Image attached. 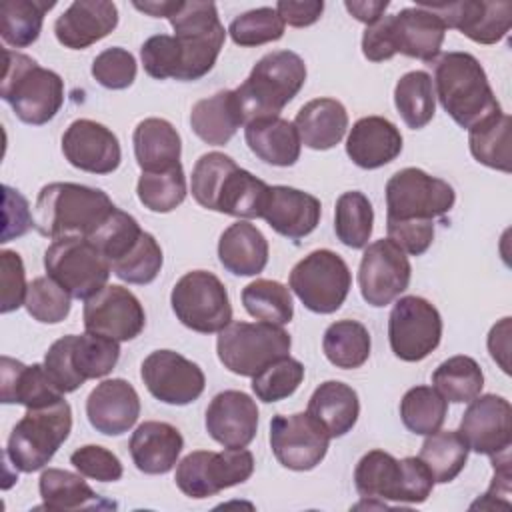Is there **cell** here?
<instances>
[{
    "label": "cell",
    "mask_w": 512,
    "mask_h": 512,
    "mask_svg": "<svg viewBox=\"0 0 512 512\" xmlns=\"http://www.w3.org/2000/svg\"><path fill=\"white\" fill-rule=\"evenodd\" d=\"M190 188L202 208L244 220L262 216L270 190L224 152H206L196 160Z\"/></svg>",
    "instance_id": "1"
},
{
    "label": "cell",
    "mask_w": 512,
    "mask_h": 512,
    "mask_svg": "<svg viewBox=\"0 0 512 512\" xmlns=\"http://www.w3.org/2000/svg\"><path fill=\"white\" fill-rule=\"evenodd\" d=\"M432 82L440 106L466 130L502 112L482 64L468 52L442 54Z\"/></svg>",
    "instance_id": "2"
},
{
    "label": "cell",
    "mask_w": 512,
    "mask_h": 512,
    "mask_svg": "<svg viewBox=\"0 0 512 512\" xmlns=\"http://www.w3.org/2000/svg\"><path fill=\"white\" fill-rule=\"evenodd\" d=\"M116 206L100 188L74 182L46 184L34 204V228L52 240L88 238Z\"/></svg>",
    "instance_id": "3"
},
{
    "label": "cell",
    "mask_w": 512,
    "mask_h": 512,
    "mask_svg": "<svg viewBox=\"0 0 512 512\" xmlns=\"http://www.w3.org/2000/svg\"><path fill=\"white\" fill-rule=\"evenodd\" d=\"M446 26L422 6L402 8L396 14L382 16L362 34V54L370 62H384L398 52L422 62H434L444 42Z\"/></svg>",
    "instance_id": "4"
},
{
    "label": "cell",
    "mask_w": 512,
    "mask_h": 512,
    "mask_svg": "<svg viewBox=\"0 0 512 512\" xmlns=\"http://www.w3.org/2000/svg\"><path fill=\"white\" fill-rule=\"evenodd\" d=\"M306 82V64L292 50H274L264 54L248 78L234 88L244 124L280 116L282 108L294 100Z\"/></svg>",
    "instance_id": "5"
},
{
    "label": "cell",
    "mask_w": 512,
    "mask_h": 512,
    "mask_svg": "<svg viewBox=\"0 0 512 512\" xmlns=\"http://www.w3.org/2000/svg\"><path fill=\"white\" fill-rule=\"evenodd\" d=\"M0 96L24 124L42 126L64 104V80L54 70L42 68L28 54L4 48Z\"/></svg>",
    "instance_id": "6"
},
{
    "label": "cell",
    "mask_w": 512,
    "mask_h": 512,
    "mask_svg": "<svg viewBox=\"0 0 512 512\" xmlns=\"http://www.w3.org/2000/svg\"><path fill=\"white\" fill-rule=\"evenodd\" d=\"M434 478L418 456L396 460L384 450L366 452L354 470V486L362 498L422 504L434 488Z\"/></svg>",
    "instance_id": "7"
},
{
    "label": "cell",
    "mask_w": 512,
    "mask_h": 512,
    "mask_svg": "<svg viewBox=\"0 0 512 512\" xmlns=\"http://www.w3.org/2000/svg\"><path fill=\"white\" fill-rule=\"evenodd\" d=\"M72 430V408L62 398L40 408H26L8 436L6 460L20 472L42 470Z\"/></svg>",
    "instance_id": "8"
},
{
    "label": "cell",
    "mask_w": 512,
    "mask_h": 512,
    "mask_svg": "<svg viewBox=\"0 0 512 512\" xmlns=\"http://www.w3.org/2000/svg\"><path fill=\"white\" fill-rule=\"evenodd\" d=\"M168 20L174 28L180 52L178 80L192 82L206 76L214 68L226 40V30L218 18L216 4L180 0Z\"/></svg>",
    "instance_id": "9"
},
{
    "label": "cell",
    "mask_w": 512,
    "mask_h": 512,
    "mask_svg": "<svg viewBox=\"0 0 512 512\" xmlns=\"http://www.w3.org/2000/svg\"><path fill=\"white\" fill-rule=\"evenodd\" d=\"M120 358L116 340L84 332L58 338L44 356V368L62 394L78 390L86 380L112 372Z\"/></svg>",
    "instance_id": "10"
},
{
    "label": "cell",
    "mask_w": 512,
    "mask_h": 512,
    "mask_svg": "<svg viewBox=\"0 0 512 512\" xmlns=\"http://www.w3.org/2000/svg\"><path fill=\"white\" fill-rule=\"evenodd\" d=\"M290 334L270 322H230L218 332L216 352L224 368L238 376H256L272 362L290 356Z\"/></svg>",
    "instance_id": "11"
},
{
    "label": "cell",
    "mask_w": 512,
    "mask_h": 512,
    "mask_svg": "<svg viewBox=\"0 0 512 512\" xmlns=\"http://www.w3.org/2000/svg\"><path fill=\"white\" fill-rule=\"evenodd\" d=\"M46 274L72 298L88 300L100 292L112 272L110 262L84 236L54 240L44 252Z\"/></svg>",
    "instance_id": "12"
},
{
    "label": "cell",
    "mask_w": 512,
    "mask_h": 512,
    "mask_svg": "<svg viewBox=\"0 0 512 512\" xmlns=\"http://www.w3.org/2000/svg\"><path fill=\"white\" fill-rule=\"evenodd\" d=\"M288 284L310 312L332 314L344 304L352 274L340 254L320 248L294 264Z\"/></svg>",
    "instance_id": "13"
},
{
    "label": "cell",
    "mask_w": 512,
    "mask_h": 512,
    "mask_svg": "<svg viewBox=\"0 0 512 512\" xmlns=\"http://www.w3.org/2000/svg\"><path fill=\"white\" fill-rule=\"evenodd\" d=\"M176 318L190 330L214 334L232 322V306L222 280L208 270L186 272L172 288Z\"/></svg>",
    "instance_id": "14"
},
{
    "label": "cell",
    "mask_w": 512,
    "mask_h": 512,
    "mask_svg": "<svg viewBox=\"0 0 512 512\" xmlns=\"http://www.w3.org/2000/svg\"><path fill=\"white\" fill-rule=\"evenodd\" d=\"M252 472L254 456L246 448H226L222 452L194 450L178 462L174 480L182 494L202 500L246 482Z\"/></svg>",
    "instance_id": "15"
},
{
    "label": "cell",
    "mask_w": 512,
    "mask_h": 512,
    "mask_svg": "<svg viewBox=\"0 0 512 512\" xmlns=\"http://www.w3.org/2000/svg\"><path fill=\"white\" fill-rule=\"evenodd\" d=\"M454 202V188L420 168H402L386 182V220L442 218Z\"/></svg>",
    "instance_id": "16"
},
{
    "label": "cell",
    "mask_w": 512,
    "mask_h": 512,
    "mask_svg": "<svg viewBox=\"0 0 512 512\" xmlns=\"http://www.w3.org/2000/svg\"><path fill=\"white\" fill-rule=\"evenodd\" d=\"M442 338V316L422 296H402L388 318V340L396 358L420 362L432 354Z\"/></svg>",
    "instance_id": "17"
},
{
    "label": "cell",
    "mask_w": 512,
    "mask_h": 512,
    "mask_svg": "<svg viewBox=\"0 0 512 512\" xmlns=\"http://www.w3.org/2000/svg\"><path fill=\"white\" fill-rule=\"evenodd\" d=\"M328 430L308 412L276 414L270 420V448L276 460L296 472L316 468L330 446Z\"/></svg>",
    "instance_id": "18"
},
{
    "label": "cell",
    "mask_w": 512,
    "mask_h": 512,
    "mask_svg": "<svg viewBox=\"0 0 512 512\" xmlns=\"http://www.w3.org/2000/svg\"><path fill=\"white\" fill-rule=\"evenodd\" d=\"M410 276L412 266L406 252H402L392 240L382 238L368 244L362 254L358 288L370 306L382 308L408 288Z\"/></svg>",
    "instance_id": "19"
},
{
    "label": "cell",
    "mask_w": 512,
    "mask_h": 512,
    "mask_svg": "<svg viewBox=\"0 0 512 512\" xmlns=\"http://www.w3.org/2000/svg\"><path fill=\"white\" fill-rule=\"evenodd\" d=\"M148 392L172 406H186L200 398L206 386L202 368L174 350H154L140 366Z\"/></svg>",
    "instance_id": "20"
},
{
    "label": "cell",
    "mask_w": 512,
    "mask_h": 512,
    "mask_svg": "<svg viewBox=\"0 0 512 512\" xmlns=\"http://www.w3.org/2000/svg\"><path fill=\"white\" fill-rule=\"evenodd\" d=\"M418 6L434 12L446 28H454L472 42L496 44L512 24V4L506 0H460V2H418Z\"/></svg>",
    "instance_id": "21"
},
{
    "label": "cell",
    "mask_w": 512,
    "mask_h": 512,
    "mask_svg": "<svg viewBox=\"0 0 512 512\" xmlns=\"http://www.w3.org/2000/svg\"><path fill=\"white\" fill-rule=\"evenodd\" d=\"M86 332L112 338L116 342L134 340L146 324V314L140 300L124 286H104L84 304Z\"/></svg>",
    "instance_id": "22"
},
{
    "label": "cell",
    "mask_w": 512,
    "mask_h": 512,
    "mask_svg": "<svg viewBox=\"0 0 512 512\" xmlns=\"http://www.w3.org/2000/svg\"><path fill=\"white\" fill-rule=\"evenodd\" d=\"M460 436L468 448L484 456H500L510 452L512 442V406L504 396L482 394L470 400L462 420Z\"/></svg>",
    "instance_id": "23"
},
{
    "label": "cell",
    "mask_w": 512,
    "mask_h": 512,
    "mask_svg": "<svg viewBox=\"0 0 512 512\" xmlns=\"http://www.w3.org/2000/svg\"><path fill=\"white\" fill-rule=\"evenodd\" d=\"M62 154L74 168L90 174H110L122 160L118 136L104 124L88 118H78L66 128Z\"/></svg>",
    "instance_id": "24"
},
{
    "label": "cell",
    "mask_w": 512,
    "mask_h": 512,
    "mask_svg": "<svg viewBox=\"0 0 512 512\" xmlns=\"http://www.w3.org/2000/svg\"><path fill=\"white\" fill-rule=\"evenodd\" d=\"M204 422L224 448H246L258 432V406L246 392L224 390L210 400Z\"/></svg>",
    "instance_id": "25"
},
{
    "label": "cell",
    "mask_w": 512,
    "mask_h": 512,
    "mask_svg": "<svg viewBox=\"0 0 512 512\" xmlns=\"http://www.w3.org/2000/svg\"><path fill=\"white\" fill-rule=\"evenodd\" d=\"M86 416L100 434L120 436L128 432L140 416L138 392L124 378L102 380L86 398Z\"/></svg>",
    "instance_id": "26"
},
{
    "label": "cell",
    "mask_w": 512,
    "mask_h": 512,
    "mask_svg": "<svg viewBox=\"0 0 512 512\" xmlns=\"http://www.w3.org/2000/svg\"><path fill=\"white\" fill-rule=\"evenodd\" d=\"M118 26V8L110 0H76L54 22L56 40L70 50H84Z\"/></svg>",
    "instance_id": "27"
},
{
    "label": "cell",
    "mask_w": 512,
    "mask_h": 512,
    "mask_svg": "<svg viewBox=\"0 0 512 512\" xmlns=\"http://www.w3.org/2000/svg\"><path fill=\"white\" fill-rule=\"evenodd\" d=\"M320 200L292 186H270L262 216L268 226L288 240L308 236L320 222Z\"/></svg>",
    "instance_id": "28"
},
{
    "label": "cell",
    "mask_w": 512,
    "mask_h": 512,
    "mask_svg": "<svg viewBox=\"0 0 512 512\" xmlns=\"http://www.w3.org/2000/svg\"><path fill=\"white\" fill-rule=\"evenodd\" d=\"M402 152V134L394 122L382 116H364L350 128L346 138L348 158L364 170L390 164Z\"/></svg>",
    "instance_id": "29"
},
{
    "label": "cell",
    "mask_w": 512,
    "mask_h": 512,
    "mask_svg": "<svg viewBox=\"0 0 512 512\" xmlns=\"http://www.w3.org/2000/svg\"><path fill=\"white\" fill-rule=\"evenodd\" d=\"M0 400L4 404H22L40 408L64 398L48 376L44 364H22L10 356L0 358Z\"/></svg>",
    "instance_id": "30"
},
{
    "label": "cell",
    "mask_w": 512,
    "mask_h": 512,
    "mask_svg": "<svg viewBox=\"0 0 512 512\" xmlns=\"http://www.w3.org/2000/svg\"><path fill=\"white\" fill-rule=\"evenodd\" d=\"M128 448L140 472L166 474L176 466L184 438L180 430L168 422L146 420L132 432Z\"/></svg>",
    "instance_id": "31"
},
{
    "label": "cell",
    "mask_w": 512,
    "mask_h": 512,
    "mask_svg": "<svg viewBox=\"0 0 512 512\" xmlns=\"http://www.w3.org/2000/svg\"><path fill=\"white\" fill-rule=\"evenodd\" d=\"M244 138L252 154L272 166H294L300 158V136L294 122L280 116L258 118L244 124Z\"/></svg>",
    "instance_id": "32"
},
{
    "label": "cell",
    "mask_w": 512,
    "mask_h": 512,
    "mask_svg": "<svg viewBox=\"0 0 512 512\" xmlns=\"http://www.w3.org/2000/svg\"><path fill=\"white\" fill-rule=\"evenodd\" d=\"M218 260L234 276H256L268 264V240L254 224L238 220L220 234Z\"/></svg>",
    "instance_id": "33"
},
{
    "label": "cell",
    "mask_w": 512,
    "mask_h": 512,
    "mask_svg": "<svg viewBox=\"0 0 512 512\" xmlns=\"http://www.w3.org/2000/svg\"><path fill=\"white\" fill-rule=\"evenodd\" d=\"M294 126L306 148L330 150L346 134L348 112L336 98H314L298 110Z\"/></svg>",
    "instance_id": "34"
},
{
    "label": "cell",
    "mask_w": 512,
    "mask_h": 512,
    "mask_svg": "<svg viewBox=\"0 0 512 512\" xmlns=\"http://www.w3.org/2000/svg\"><path fill=\"white\" fill-rule=\"evenodd\" d=\"M134 156L142 172H164L180 164L182 140L164 118H144L132 134Z\"/></svg>",
    "instance_id": "35"
},
{
    "label": "cell",
    "mask_w": 512,
    "mask_h": 512,
    "mask_svg": "<svg viewBox=\"0 0 512 512\" xmlns=\"http://www.w3.org/2000/svg\"><path fill=\"white\" fill-rule=\"evenodd\" d=\"M244 124L234 90H220L198 100L190 112L192 132L206 144L224 146Z\"/></svg>",
    "instance_id": "36"
},
{
    "label": "cell",
    "mask_w": 512,
    "mask_h": 512,
    "mask_svg": "<svg viewBox=\"0 0 512 512\" xmlns=\"http://www.w3.org/2000/svg\"><path fill=\"white\" fill-rule=\"evenodd\" d=\"M306 412L328 430L330 438H340L354 428L360 400L352 386L340 380H326L312 392Z\"/></svg>",
    "instance_id": "37"
},
{
    "label": "cell",
    "mask_w": 512,
    "mask_h": 512,
    "mask_svg": "<svg viewBox=\"0 0 512 512\" xmlns=\"http://www.w3.org/2000/svg\"><path fill=\"white\" fill-rule=\"evenodd\" d=\"M38 490L42 496V506L48 510H82V508H116L114 502L98 496L82 478L62 468H48L40 474Z\"/></svg>",
    "instance_id": "38"
},
{
    "label": "cell",
    "mask_w": 512,
    "mask_h": 512,
    "mask_svg": "<svg viewBox=\"0 0 512 512\" xmlns=\"http://www.w3.org/2000/svg\"><path fill=\"white\" fill-rule=\"evenodd\" d=\"M370 332L358 320L332 322L322 338V350L330 364L342 370L360 368L370 356Z\"/></svg>",
    "instance_id": "39"
},
{
    "label": "cell",
    "mask_w": 512,
    "mask_h": 512,
    "mask_svg": "<svg viewBox=\"0 0 512 512\" xmlns=\"http://www.w3.org/2000/svg\"><path fill=\"white\" fill-rule=\"evenodd\" d=\"M56 6L54 0H6L0 6V36L6 46L26 48L42 32L44 14Z\"/></svg>",
    "instance_id": "40"
},
{
    "label": "cell",
    "mask_w": 512,
    "mask_h": 512,
    "mask_svg": "<svg viewBox=\"0 0 512 512\" xmlns=\"http://www.w3.org/2000/svg\"><path fill=\"white\" fill-rule=\"evenodd\" d=\"M394 104L408 128H424L434 118L436 110L432 76L424 70H412L400 76L394 86Z\"/></svg>",
    "instance_id": "41"
},
{
    "label": "cell",
    "mask_w": 512,
    "mask_h": 512,
    "mask_svg": "<svg viewBox=\"0 0 512 512\" xmlns=\"http://www.w3.org/2000/svg\"><path fill=\"white\" fill-rule=\"evenodd\" d=\"M468 452L470 448L458 430H436L422 442L418 458L426 464L434 482L448 484L462 472Z\"/></svg>",
    "instance_id": "42"
},
{
    "label": "cell",
    "mask_w": 512,
    "mask_h": 512,
    "mask_svg": "<svg viewBox=\"0 0 512 512\" xmlns=\"http://www.w3.org/2000/svg\"><path fill=\"white\" fill-rule=\"evenodd\" d=\"M510 128L512 120L500 112L468 130L472 156L494 170L510 172Z\"/></svg>",
    "instance_id": "43"
},
{
    "label": "cell",
    "mask_w": 512,
    "mask_h": 512,
    "mask_svg": "<svg viewBox=\"0 0 512 512\" xmlns=\"http://www.w3.org/2000/svg\"><path fill=\"white\" fill-rule=\"evenodd\" d=\"M432 384L448 402L462 404L480 396L484 374L474 358L458 354L438 364L432 372Z\"/></svg>",
    "instance_id": "44"
},
{
    "label": "cell",
    "mask_w": 512,
    "mask_h": 512,
    "mask_svg": "<svg viewBox=\"0 0 512 512\" xmlns=\"http://www.w3.org/2000/svg\"><path fill=\"white\" fill-rule=\"evenodd\" d=\"M374 210L366 194L358 190L344 192L334 208V232L348 248H366L372 236Z\"/></svg>",
    "instance_id": "45"
},
{
    "label": "cell",
    "mask_w": 512,
    "mask_h": 512,
    "mask_svg": "<svg viewBox=\"0 0 512 512\" xmlns=\"http://www.w3.org/2000/svg\"><path fill=\"white\" fill-rule=\"evenodd\" d=\"M448 414V400L434 386H414L400 400L402 424L420 436L440 430Z\"/></svg>",
    "instance_id": "46"
},
{
    "label": "cell",
    "mask_w": 512,
    "mask_h": 512,
    "mask_svg": "<svg viewBox=\"0 0 512 512\" xmlns=\"http://www.w3.org/2000/svg\"><path fill=\"white\" fill-rule=\"evenodd\" d=\"M242 304L250 316L262 322L284 326L294 316L290 288L276 280L258 278L244 286Z\"/></svg>",
    "instance_id": "47"
},
{
    "label": "cell",
    "mask_w": 512,
    "mask_h": 512,
    "mask_svg": "<svg viewBox=\"0 0 512 512\" xmlns=\"http://www.w3.org/2000/svg\"><path fill=\"white\" fill-rule=\"evenodd\" d=\"M136 194L144 208L150 212H172L184 202L188 194L182 164L164 172H142L136 184Z\"/></svg>",
    "instance_id": "48"
},
{
    "label": "cell",
    "mask_w": 512,
    "mask_h": 512,
    "mask_svg": "<svg viewBox=\"0 0 512 512\" xmlns=\"http://www.w3.org/2000/svg\"><path fill=\"white\" fill-rule=\"evenodd\" d=\"M142 232L144 230L134 216L122 212L120 208H114L110 216L88 236V240L102 252V256L112 266L134 248Z\"/></svg>",
    "instance_id": "49"
},
{
    "label": "cell",
    "mask_w": 512,
    "mask_h": 512,
    "mask_svg": "<svg viewBox=\"0 0 512 512\" xmlns=\"http://www.w3.org/2000/svg\"><path fill=\"white\" fill-rule=\"evenodd\" d=\"M284 20L276 12V8L262 6L254 8L248 12L238 14L230 26L228 34L234 44L252 48V46H262L266 42H276L284 36Z\"/></svg>",
    "instance_id": "50"
},
{
    "label": "cell",
    "mask_w": 512,
    "mask_h": 512,
    "mask_svg": "<svg viewBox=\"0 0 512 512\" xmlns=\"http://www.w3.org/2000/svg\"><path fill=\"white\" fill-rule=\"evenodd\" d=\"M164 256L156 238L148 232H142L134 248L112 264V274L128 284H150L160 274Z\"/></svg>",
    "instance_id": "51"
},
{
    "label": "cell",
    "mask_w": 512,
    "mask_h": 512,
    "mask_svg": "<svg viewBox=\"0 0 512 512\" xmlns=\"http://www.w3.org/2000/svg\"><path fill=\"white\" fill-rule=\"evenodd\" d=\"M304 380V366L296 358H280L252 376V390L258 400L270 404L292 396Z\"/></svg>",
    "instance_id": "52"
},
{
    "label": "cell",
    "mask_w": 512,
    "mask_h": 512,
    "mask_svg": "<svg viewBox=\"0 0 512 512\" xmlns=\"http://www.w3.org/2000/svg\"><path fill=\"white\" fill-rule=\"evenodd\" d=\"M70 294L50 276H38L28 284L24 306L42 324H58L70 314Z\"/></svg>",
    "instance_id": "53"
},
{
    "label": "cell",
    "mask_w": 512,
    "mask_h": 512,
    "mask_svg": "<svg viewBox=\"0 0 512 512\" xmlns=\"http://www.w3.org/2000/svg\"><path fill=\"white\" fill-rule=\"evenodd\" d=\"M136 60L132 52L120 46L102 50L92 62L94 80L108 90H124L136 80Z\"/></svg>",
    "instance_id": "54"
},
{
    "label": "cell",
    "mask_w": 512,
    "mask_h": 512,
    "mask_svg": "<svg viewBox=\"0 0 512 512\" xmlns=\"http://www.w3.org/2000/svg\"><path fill=\"white\" fill-rule=\"evenodd\" d=\"M140 58L148 76L156 80H166V78L178 80L180 52L174 36L170 34L150 36L140 48Z\"/></svg>",
    "instance_id": "55"
},
{
    "label": "cell",
    "mask_w": 512,
    "mask_h": 512,
    "mask_svg": "<svg viewBox=\"0 0 512 512\" xmlns=\"http://www.w3.org/2000/svg\"><path fill=\"white\" fill-rule=\"evenodd\" d=\"M70 464L86 478L98 480V482H116L122 478V462L120 458L98 444H86L76 448L70 454Z\"/></svg>",
    "instance_id": "56"
},
{
    "label": "cell",
    "mask_w": 512,
    "mask_h": 512,
    "mask_svg": "<svg viewBox=\"0 0 512 512\" xmlns=\"http://www.w3.org/2000/svg\"><path fill=\"white\" fill-rule=\"evenodd\" d=\"M0 286H2L0 312L8 314L12 310H18L26 300L28 284H26L24 262L20 254L14 250L0 252Z\"/></svg>",
    "instance_id": "57"
},
{
    "label": "cell",
    "mask_w": 512,
    "mask_h": 512,
    "mask_svg": "<svg viewBox=\"0 0 512 512\" xmlns=\"http://www.w3.org/2000/svg\"><path fill=\"white\" fill-rule=\"evenodd\" d=\"M388 240L410 256L424 254L434 240V220H386Z\"/></svg>",
    "instance_id": "58"
},
{
    "label": "cell",
    "mask_w": 512,
    "mask_h": 512,
    "mask_svg": "<svg viewBox=\"0 0 512 512\" xmlns=\"http://www.w3.org/2000/svg\"><path fill=\"white\" fill-rule=\"evenodd\" d=\"M2 192H4V228H2L0 242H10L12 238L24 236L34 226V218L30 214L28 200L18 190L4 184Z\"/></svg>",
    "instance_id": "59"
},
{
    "label": "cell",
    "mask_w": 512,
    "mask_h": 512,
    "mask_svg": "<svg viewBox=\"0 0 512 512\" xmlns=\"http://www.w3.org/2000/svg\"><path fill=\"white\" fill-rule=\"evenodd\" d=\"M276 12L284 20V24H290L294 28H304L320 20L324 12V2L322 0H280L276 4Z\"/></svg>",
    "instance_id": "60"
},
{
    "label": "cell",
    "mask_w": 512,
    "mask_h": 512,
    "mask_svg": "<svg viewBox=\"0 0 512 512\" xmlns=\"http://www.w3.org/2000/svg\"><path fill=\"white\" fill-rule=\"evenodd\" d=\"M508 340H510V318H502L496 326H492L490 334H488V350L490 356L500 364V368L508 374Z\"/></svg>",
    "instance_id": "61"
},
{
    "label": "cell",
    "mask_w": 512,
    "mask_h": 512,
    "mask_svg": "<svg viewBox=\"0 0 512 512\" xmlns=\"http://www.w3.org/2000/svg\"><path fill=\"white\" fill-rule=\"evenodd\" d=\"M390 6L388 0H346L344 2V8L358 20V22H364L366 26H372L374 22H378L386 8Z\"/></svg>",
    "instance_id": "62"
},
{
    "label": "cell",
    "mask_w": 512,
    "mask_h": 512,
    "mask_svg": "<svg viewBox=\"0 0 512 512\" xmlns=\"http://www.w3.org/2000/svg\"><path fill=\"white\" fill-rule=\"evenodd\" d=\"M180 0H150V2H134L132 6L152 18H170L178 8Z\"/></svg>",
    "instance_id": "63"
}]
</instances>
